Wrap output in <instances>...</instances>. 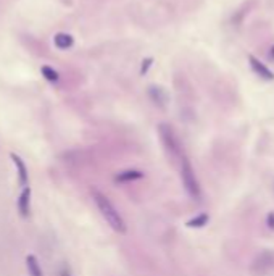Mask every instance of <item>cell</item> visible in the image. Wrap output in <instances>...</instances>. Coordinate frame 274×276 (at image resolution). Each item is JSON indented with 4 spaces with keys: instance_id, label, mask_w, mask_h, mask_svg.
I'll list each match as a JSON object with an SVG mask.
<instances>
[{
    "instance_id": "11",
    "label": "cell",
    "mask_w": 274,
    "mask_h": 276,
    "mask_svg": "<svg viewBox=\"0 0 274 276\" xmlns=\"http://www.w3.org/2000/svg\"><path fill=\"white\" fill-rule=\"evenodd\" d=\"M206 223H208V215L202 213V215L195 216V218H192L190 221H187V226L189 228H203Z\"/></svg>"
},
{
    "instance_id": "1",
    "label": "cell",
    "mask_w": 274,
    "mask_h": 276,
    "mask_svg": "<svg viewBox=\"0 0 274 276\" xmlns=\"http://www.w3.org/2000/svg\"><path fill=\"white\" fill-rule=\"evenodd\" d=\"M92 199L95 202V205L98 208L100 215L103 216V220L108 223L110 228L116 233H126V221L121 216V213L118 212V208L113 205V202L106 197L103 192L93 189L92 190Z\"/></svg>"
},
{
    "instance_id": "2",
    "label": "cell",
    "mask_w": 274,
    "mask_h": 276,
    "mask_svg": "<svg viewBox=\"0 0 274 276\" xmlns=\"http://www.w3.org/2000/svg\"><path fill=\"white\" fill-rule=\"evenodd\" d=\"M179 173H181V181H183L185 192L189 194V197H192L193 200H198L200 195H202V189H200L197 175L193 172L190 162L187 160L185 155L179 160Z\"/></svg>"
},
{
    "instance_id": "7",
    "label": "cell",
    "mask_w": 274,
    "mask_h": 276,
    "mask_svg": "<svg viewBox=\"0 0 274 276\" xmlns=\"http://www.w3.org/2000/svg\"><path fill=\"white\" fill-rule=\"evenodd\" d=\"M13 163H15V167L18 170V180H19V184H21L23 187L28 186V168H26L24 162L21 160V157H18L16 154H10Z\"/></svg>"
},
{
    "instance_id": "3",
    "label": "cell",
    "mask_w": 274,
    "mask_h": 276,
    "mask_svg": "<svg viewBox=\"0 0 274 276\" xmlns=\"http://www.w3.org/2000/svg\"><path fill=\"white\" fill-rule=\"evenodd\" d=\"M158 134H160V139H162V144L166 149V152L170 154L171 159L181 160L184 154H183V147H181V142H179L176 131L173 129L170 124L162 123L158 126Z\"/></svg>"
},
{
    "instance_id": "12",
    "label": "cell",
    "mask_w": 274,
    "mask_h": 276,
    "mask_svg": "<svg viewBox=\"0 0 274 276\" xmlns=\"http://www.w3.org/2000/svg\"><path fill=\"white\" fill-rule=\"evenodd\" d=\"M42 75L45 76V80H49L52 83L58 81V73L53 68H50V67H42Z\"/></svg>"
},
{
    "instance_id": "8",
    "label": "cell",
    "mask_w": 274,
    "mask_h": 276,
    "mask_svg": "<svg viewBox=\"0 0 274 276\" xmlns=\"http://www.w3.org/2000/svg\"><path fill=\"white\" fill-rule=\"evenodd\" d=\"M26 265H28L29 276H44L41 264H39V260H37L36 255H28V257H26Z\"/></svg>"
},
{
    "instance_id": "9",
    "label": "cell",
    "mask_w": 274,
    "mask_h": 276,
    "mask_svg": "<svg viewBox=\"0 0 274 276\" xmlns=\"http://www.w3.org/2000/svg\"><path fill=\"white\" fill-rule=\"evenodd\" d=\"M144 176L142 172H137V170H126V172H121L115 176V180L119 183H129V181H136L140 180Z\"/></svg>"
},
{
    "instance_id": "10",
    "label": "cell",
    "mask_w": 274,
    "mask_h": 276,
    "mask_svg": "<svg viewBox=\"0 0 274 276\" xmlns=\"http://www.w3.org/2000/svg\"><path fill=\"white\" fill-rule=\"evenodd\" d=\"M53 42H55V45L58 49L66 50V49L71 47L75 41H73V36L66 34V32H58V34L55 36V39H53Z\"/></svg>"
},
{
    "instance_id": "6",
    "label": "cell",
    "mask_w": 274,
    "mask_h": 276,
    "mask_svg": "<svg viewBox=\"0 0 274 276\" xmlns=\"http://www.w3.org/2000/svg\"><path fill=\"white\" fill-rule=\"evenodd\" d=\"M249 60H250V65H252L253 71H255L260 78H263V80H266V81H273L274 80V73L268 67H266V65H263L260 60H257L253 55L249 57Z\"/></svg>"
},
{
    "instance_id": "4",
    "label": "cell",
    "mask_w": 274,
    "mask_h": 276,
    "mask_svg": "<svg viewBox=\"0 0 274 276\" xmlns=\"http://www.w3.org/2000/svg\"><path fill=\"white\" fill-rule=\"evenodd\" d=\"M273 270H274V252L273 251H263L262 254H258L252 264V272L258 276L268 275Z\"/></svg>"
},
{
    "instance_id": "13",
    "label": "cell",
    "mask_w": 274,
    "mask_h": 276,
    "mask_svg": "<svg viewBox=\"0 0 274 276\" xmlns=\"http://www.w3.org/2000/svg\"><path fill=\"white\" fill-rule=\"evenodd\" d=\"M268 225L270 228H274V212L268 215Z\"/></svg>"
},
{
    "instance_id": "5",
    "label": "cell",
    "mask_w": 274,
    "mask_h": 276,
    "mask_svg": "<svg viewBox=\"0 0 274 276\" xmlns=\"http://www.w3.org/2000/svg\"><path fill=\"white\" fill-rule=\"evenodd\" d=\"M18 212L23 218H28L31 212V189L29 186L23 187L21 194L18 197Z\"/></svg>"
}]
</instances>
